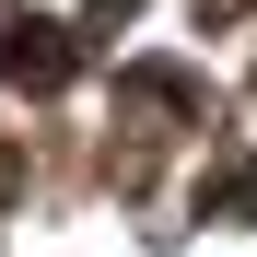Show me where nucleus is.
Masks as SVG:
<instances>
[{"label":"nucleus","mask_w":257,"mask_h":257,"mask_svg":"<svg viewBox=\"0 0 257 257\" xmlns=\"http://www.w3.org/2000/svg\"><path fill=\"white\" fill-rule=\"evenodd\" d=\"M0 82H59V47H47V24H12V35H0Z\"/></svg>","instance_id":"1"}]
</instances>
